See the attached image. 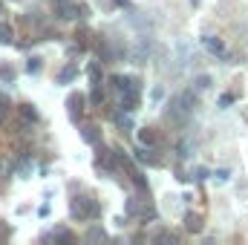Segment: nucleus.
<instances>
[{
  "label": "nucleus",
  "instance_id": "18",
  "mask_svg": "<svg viewBox=\"0 0 248 245\" xmlns=\"http://www.w3.org/2000/svg\"><path fill=\"white\" fill-rule=\"evenodd\" d=\"M234 98H237V95H231V92H225V95L219 98V107H228V104H234Z\"/></svg>",
  "mask_w": 248,
  "mask_h": 245
},
{
  "label": "nucleus",
  "instance_id": "20",
  "mask_svg": "<svg viewBox=\"0 0 248 245\" xmlns=\"http://www.w3.org/2000/svg\"><path fill=\"white\" fill-rule=\"evenodd\" d=\"M6 107H9V98H6V95H3V92H0V119H3V116H6Z\"/></svg>",
  "mask_w": 248,
  "mask_h": 245
},
{
  "label": "nucleus",
  "instance_id": "16",
  "mask_svg": "<svg viewBox=\"0 0 248 245\" xmlns=\"http://www.w3.org/2000/svg\"><path fill=\"white\" fill-rule=\"evenodd\" d=\"M0 78L3 81H15V69L12 66H0Z\"/></svg>",
  "mask_w": 248,
  "mask_h": 245
},
{
  "label": "nucleus",
  "instance_id": "17",
  "mask_svg": "<svg viewBox=\"0 0 248 245\" xmlns=\"http://www.w3.org/2000/svg\"><path fill=\"white\" fill-rule=\"evenodd\" d=\"M87 240H107V234L101 228H93V231H87Z\"/></svg>",
  "mask_w": 248,
  "mask_h": 245
},
{
  "label": "nucleus",
  "instance_id": "1",
  "mask_svg": "<svg viewBox=\"0 0 248 245\" xmlns=\"http://www.w3.org/2000/svg\"><path fill=\"white\" fill-rule=\"evenodd\" d=\"M110 84H113V90H116V95H119L122 110H136V107H139V81H133V78H127V75H113Z\"/></svg>",
  "mask_w": 248,
  "mask_h": 245
},
{
  "label": "nucleus",
  "instance_id": "13",
  "mask_svg": "<svg viewBox=\"0 0 248 245\" xmlns=\"http://www.w3.org/2000/svg\"><path fill=\"white\" fill-rule=\"evenodd\" d=\"M75 72H78L75 66H66V69H61V75H58V84H66V81H72V78H75Z\"/></svg>",
  "mask_w": 248,
  "mask_h": 245
},
{
  "label": "nucleus",
  "instance_id": "8",
  "mask_svg": "<svg viewBox=\"0 0 248 245\" xmlns=\"http://www.w3.org/2000/svg\"><path fill=\"white\" fill-rule=\"evenodd\" d=\"M185 228L190 234H199V231H202V216H199L196 211H187L185 214Z\"/></svg>",
  "mask_w": 248,
  "mask_h": 245
},
{
  "label": "nucleus",
  "instance_id": "11",
  "mask_svg": "<svg viewBox=\"0 0 248 245\" xmlns=\"http://www.w3.org/2000/svg\"><path fill=\"white\" fill-rule=\"evenodd\" d=\"M20 116H23L26 122H38V110H35L32 104H20Z\"/></svg>",
  "mask_w": 248,
  "mask_h": 245
},
{
  "label": "nucleus",
  "instance_id": "5",
  "mask_svg": "<svg viewBox=\"0 0 248 245\" xmlns=\"http://www.w3.org/2000/svg\"><path fill=\"white\" fill-rule=\"evenodd\" d=\"M202 46H205L208 52H214L217 58H225V55H228V52H225V44H222L219 38H214V35H205V38H202Z\"/></svg>",
  "mask_w": 248,
  "mask_h": 245
},
{
  "label": "nucleus",
  "instance_id": "6",
  "mask_svg": "<svg viewBox=\"0 0 248 245\" xmlns=\"http://www.w3.org/2000/svg\"><path fill=\"white\" fill-rule=\"evenodd\" d=\"M84 101H87V98H84L81 92H72V95L66 98V107H69V116H72L75 122H78V119H81V113H84Z\"/></svg>",
  "mask_w": 248,
  "mask_h": 245
},
{
  "label": "nucleus",
  "instance_id": "12",
  "mask_svg": "<svg viewBox=\"0 0 248 245\" xmlns=\"http://www.w3.org/2000/svg\"><path fill=\"white\" fill-rule=\"evenodd\" d=\"M12 38H15V32H12V26H6V23H0V44H12Z\"/></svg>",
  "mask_w": 248,
  "mask_h": 245
},
{
  "label": "nucleus",
  "instance_id": "9",
  "mask_svg": "<svg viewBox=\"0 0 248 245\" xmlns=\"http://www.w3.org/2000/svg\"><path fill=\"white\" fill-rule=\"evenodd\" d=\"M136 156H139L144 165H159V156H153V150H150V147H139V150H136Z\"/></svg>",
  "mask_w": 248,
  "mask_h": 245
},
{
  "label": "nucleus",
  "instance_id": "14",
  "mask_svg": "<svg viewBox=\"0 0 248 245\" xmlns=\"http://www.w3.org/2000/svg\"><path fill=\"white\" fill-rule=\"evenodd\" d=\"M139 138H141L144 144H153V141H156V133H153L150 127H144V130H139Z\"/></svg>",
  "mask_w": 248,
  "mask_h": 245
},
{
  "label": "nucleus",
  "instance_id": "19",
  "mask_svg": "<svg viewBox=\"0 0 248 245\" xmlns=\"http://www.w3.org/2000/svg\"><path fill=\"white\" fill-rule=\"evenodd\" d=\"M26 69H29V72H38V69H41V61H38V58H29Z\"/></svg>",
  "mask_w": 248,
  "mask_h": 245
},
{
  "label": "nucleus",
  "instance_id": "3",
  "mask_svg": "<svg viewBox=\"0 0 248 245\" xmlns=\"http://www.w3.org/2000/svg\"><path fill=\"white\" fill-rule=\"evenodd\" d=\"M55 9H58V17H63V20H75V17L87 15V9L75 0H55Z\"/></svg>",
  "mask_w": 248,
  "mask_h": 245
},
{
  "label": "nucleus",
  "instance_id": "7",
  "mask_svg": "<svg viewBox=\"0 0 248 245\" xmlns=\"http://www.w3.org/2000/svg\"><path fill=\"white\" fill-rule=\"evenodd\" d=\"M81 136H84V141H90V144H101V130H98L95 124H84V127H81Z\"/></svg>",
  "mask_w": 248,
  "mask_h": 245
},
{
  "label": "nucleus",
  "instance_id": "4",
  "mask_svg": "<svg viewBox=\"0 0 248 245\" xmlns=\"http://www.w3.org/2000/svg\"><path fill=\"white\" fill-rule=\"evenodd\" d=\"M127 214L136 216V219H141V222H150V219L156 216V211H153L150 205H141L139 199H130V202H127Z\"/></svg>",
  "mask_w": 248,
  "mask_h": 245
},
{
  "label": "nucleus",
  "instance_id": "21",
  "mask_svg": "<svg viewBox=\"0 0 248 245\" xmlns=\"http://www.w3.org/2000/svg\"><path fill=\"white\" fill-rule=\"evenodd\" d=\"M113 3H116V6H127V0H113Z\"/></svg>",
  "mask_w": 248,
  "mask_h": 245
},
{
  "label": "nucleus",
  "instance_id": "10",
  "mask_svg": "<svg viewBox=\"0 0 248 245\" xmlns=\"http://www.w3.org/2000/svg\"><path fill=\"white\" fill-rule=\"evenodd\" d=\"M87 75H90L93 87H101V66H98V63H90V66H87Z\"/></svg>",
  "mask_w": 248,
  "mask_h": 245
},
{
  "label": "nucleus",
  "instance_id": "15",
  "mask_svg": "<svg viewBox=\"0 0 248 245\" xmlns=\"http://www.w3.org/2000/svg\"><path fill=\"white\" fill-rule=\"evenodd\" d=\"M55 240H61V243H72L75 237H72L69 231H63V228H58V231H55Z\"/></svg>",
  "mask_w": 248,
  "mask_h": 245
},
{
  "label": "nucleus",
  "instance_id": "2",
  "mask_svg": "<svg viewBox=\"0 0 248 245\" xmlns=\"http://www.w3.org/2000/svg\"><path fill=\"white\" fill-rule=\"evenodd\" d=\"M69 214H72L75 219H95V216L101 214V208H98L93 199H87V196H78V199H72V205H69Z\"/></svg>",
  "mask_w": 248,
  "mask_h": 245
}]
</instances>
